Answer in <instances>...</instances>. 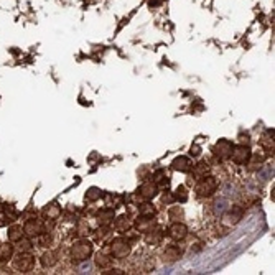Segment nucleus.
<instances>
[{"instance_id":"nucleus-1","label":"nucleus","mask_w":275,"mask_h":275,"mask_svg":"<svg viewBox=\"0 0 275 275\" xmlns=\"http://www.w3.org/2000/svg\"><path fill=\"white\" fill-rule=\"evenodd\" d=\"M92 252H94L92 244L89 242V240H86V239H81V240H78V242L71 248V257L76 262H84V260H88L89 257L92 256Z\"/></svg>"},{"instance_id":"nucleus-2","label":"nucleus","mask_w":275,"mask_h":275,"mask_svg":"<svg viewBox=\"0 0 275 275\" xmlns=\"http://www.w3.org/2000/svg\"><path fill=\"white\" fill-rule=\"evenodd\" d=\"M130 254V242L126 239H114L110 242V256L116 257V259H124Z\"/></svg>"},{"instance_id":"nucleus-3","label":"nucleus","mask_w":275,"mask_h":275,"mask_svg":"<svg viewBox=\"0 0 275 275\" xmlns=\"http://www.w3.org/2000/svg\"><path fill=\"white\" fill-rule=\"evenodd\" d=\"M14 267L20 272H30L35 267V259L30 252H20L14 259Z\"/></svg>"},{"instance_id":"nucleus-4","label":"nucleus","mask_w":275,"mask_h":275,"mask_svg":"<svg viewBox=\"0 0 275 275\" xmlns=\"http://www.w3.org/2000/svg\"><path fill=\"white\" fill-rule=\"evenodd\" d=\"M216 188H218V183L214 178L211 176H204V178H200L198 184H196V193L200 196H211L212 193H216Z\"/></svg>"},{"instance_id":"nucleus-5","label":"nucleus","mask_w":275,"mask_h":275,"mask_svg":"<svg viewBox=\"0 0 275 275\" xmlns=\"http://www.w3.org/2000/svg\"><path fill=\"white\" fill-rule=\"evenodd\" d=\"M252 156L250 154V148L248 147V145H232V150H231V158L234 164L238 165H244L246 162H249V158Z\"/></svg>"},{"instance_id":"nucleus-6","label":"nucleus","mask_w":275,"mask_h":275,"mask_svg":"<svg viewBox=\"0 0 275 275\" xmlns=\"http://www.w3.org/2000/svg\"><path fill=\"white\" fill-rule=\"evenodd\" d=\"M231 150H232V142H229V140H220L214 148H212V154L218 160H226L231 156Z\"/></svg>"},{"instance_id":"nucleus-7","label":"nucleus","mask_w":275,"mask_h":275,"mask_svg":"<svg viewBox=\"0 0 275 275\" xmlns=\"http://www.w3.org/2000/svg\"><path fill=\"white\" fill-rule=\"evenodd\" d=\"M44 232V222L36 220V218H32V220H28L24 226V234L30 236V238H35V236Z\"/></svg>"},{"instance_id":"nucleus-8","label":"nucleus","mask_w":275,"mask_h":275,"mask_svg":"<svg viewBox=\"0 0 275 275\" xmlns=\"http://www.w3.org/2000/svg\"><path fill=\"white\" fill-rule=\"evenodd\" d=\"M155 224H156V221H155L154 214H140L137 218V221L134 222V226H136L140 232H148L150 229L155 228Z\"/></svg>"},{"instance_id":"nucleus-9","label":"nucleus","mask_w":275,"mask_h":275,"mask_svg":"<svg viewBox=\"0 0 275 275\" xmlns=\"http://www.w3.org/2000/svg\"><path fill=\"white\" fill-rule=\"evenodd\" d=\"M156 193H158V186H156V183H154V182H145L137 192V194L140 196V198L147 200V201L152 200V198H155Z\"/></svg>"},{"instance_id":"nucleus-10","label":"nucleus","mask_w":275,"mask_h":275,"mask_svg":"<svg viewBox=\"0 0 275 275\" xmlns=\"http://www.w3.org/2000/svg\"><path fill=\"white\" fill-rule=\"evenodd\" d=\"M168 236H170L172 239H175V240H183L188 236V228L184 226L183 222L175 221L170 226V229H168Z\"/></svg>"},{"instance_id":"nucleus-11","label":"nucleus","mask_w":275,"mask_h":275,"mask_svg":"<svg viewBox=\"0 0 275 275\" xmlns=\"http://www.w3.org/2000/svg\"><path fill=\"white\" fill-rule=\"evenodd\" d=\"M172 168L175 172H188L190 168H192V162H190L188 156H176L175 160H173V164H172Z\"/></svg>"},{"instance_id":"nucleus-12","label":"nucleus","mask_w":275,"mask_h":275,"mask_svg":"<svg viewBox=\"0 0 275 275\" xmlns=\"http://www.w3.org/2000/svg\"><path fill=\"white\" fill-rule=\"evenodd\" d=\"M60 214H61V208H60L58 204H56V203L48 204V206L43 210V216H44V220L54 221V220H58Z\"/></svg>"},{"instance_id":"nucleus-13","label":"nucleus","mask_w":275,"mask_h":275,"mask_svg":"<svg viewBox=\"0 0 275 275\" xmlns=\"http://www.w3.org/2000/svg\"><path fill=\"white\" fill-rule=\"evenodd\" d=\"M180 257H182V249H180L178 246H170V248H166L164 252L165 262H176Z\"/></svg>"},{"instance_id":"nucleus-14","label":"nucleus","mask_w":275,"mask_h":275,"mask_svg":"<svg viewBox=\"0 0 275 275\" xmlns=\"http://www.w3.org/2000/svg\"><path fill=\"white\" fill-rule=\"evenodd\" d=\"M98 221L100 226H108L109 222L114 221V210H110V208H104V210H100L98 212Z\"/></svg>"},{"instance_id":"nucleus-15","label":"nucleus","mask_w":275,"mask_h":275,"mask_svg":"<svg viewBox=\"0 0 275 275\" xmlns=\"http://www.w3.org/2000/svg\"><path fill=\"white\" fill-rule=\"evenodd\" d=\"M244 216V210L240 206H232L228 208V220L231 224H238Z\"/></svg>"},{"instance_id":"nucleus-16","label":"nucleus","mask_w":275,"mask_h":275,"mask_svg":"<svg viewBox=\"0 0 275 275\" xmlns=\"http://www.w3.org/2000/svg\"><path fill=\"white\" fill-rule=\"evenodd\" d=\"M132 226H134V222L130 221V216L128 214H124V216H120L116 220V229L120 232H127Z\"/></svg>"},{"instance_id":"nucleus-17","label":"nucleus","mask_w":275,"mask_h":275,"mask_svg":"<svg viewBox=\"0 0 275 275\" xmlns=\"http://www.w3.org/2000/svg\"><path fill=\"white\" fill-rule=\"evenodd\" d=\"M22 238H24V228L18 226V224H14V226L8 228V239L12 242H18Z\"/></svg>"},{"instance_id":"nucleus-18","label":"nucleus","mask_w":275,"mask_h":275,"mask_svg":"<svg viewBox=\"0 0 275 275\" xmlns=\"http://www.w3.org/2000/svg\"><path fill=\"white\" fill-rule=\"evenodd\" d=\"M14 256V246L12 244H0V260L2 262H7L12 259Z\"/></svg>"},{"instance_id":"nucleus-19","label":"nucleus","mask_w":275,"mask_h":275,"mask_svg":"<svg viewBox=\"0 0 275 275\" xmlns=\"http://www.w3.org/2000/svg\"><path fill=\"white\" fill-rule=\"evenodd\" d=\"M96 266L99 268H109L112 266V259L110 256H108L106 252H99V254L96 256Z\"/></svg>"},{"instance_id":"nucleus-20","label":"nucleus","mask_w":275,"mask_h":275,"mask_svg":"<svg viewBox=\"0 0 275 275\" xmlns=\"http://www.w3.org/2000/svg\"><path fill=\"white\" fill-rule=\"evenodd\" d=\"M208 173H210V165L206 162H200L198 165L193 166V175L194 178H204Z\"/></svg>"},{"instance_id":"nucleus-21","label":"nucleus","mask_w":275,"mask_h":275,"mask_svg":"<svg viewBox=\"0 0 275 275\" xmlns=\"http://www.w3.org/2000/svg\"><path fill=\"white\" fill-rule=\"evenodd\" d=\"M56 262H58V259H56L54 252H44V254L42 256V266L44 268H50V267L56 266Z\"/></svg>"},{"instance_id":"nucleus-22","label":"nucleus","mask_w":275,"mask_h":275,"mask_svg":"<svg viewBox=\"0 0 275 275\" xmlns=\"http://www.w3.org/2000/svg\"><path fill=\"white\" fill-rule=\"evenodd\" d=\"M162 238H164V234H162V231H154V229H150V231L147 232V242L148 244H158Z\"/></svg>"},{"instance_id":"nucleus-23","label":"nucleus","mask_w":275,"mask_h":275,"mask_svg":"<svg viewBox=\"0 0 275 275\" xmlns=\"http://www.w3.org/2000/svg\"><path fill=\"white\" fill-rule=\"evenodd\" d=\"M168 216H170V220H173V221H182L184 212L180 206H175V208H172V210L168 211Z\"/></svg>"},{"instance_id":"nucleus-24","label":"nucleus","mask_w":275,"mask_h":275,"mask_svg":"<svg viewBox=\"0 0 275 275\" xmlns=\"http://www.w3.org/2000/svg\"><path fill=\"white\" fill-rule=\"evenodd\" d=\"M38 238V246H42V248H48L50 244H52V234H48V232H42V234H38L36 236Z\"/></svg>"},{"instance_id":"nucleus-25","label":"nucleus","mask_w":275,"mask_h":275,"mask_svg":"<svg viewBox=\"0 0 275 275\" xmlns=\"http://www.w3.org/2000/svg\"><path fill=\"white\" fill-rule=\"evenodd\" d=\"M100 196H102V192H100L99 188L96 186H92V188H89L88 190V193H86V200L88 201H98Z\"/></svg>"},{"instance_id":"nucleus-26","label":"nucleus","mask_w":275,"mask_h":275,"mask_svg":"<svg viewBox=\"0 0 275 275\" xmlns=\"http://www.w3.org/2000/svg\"><path fill=\"white\" fill-rule=\"evenodd\" d=\"M173 200L180 201V203H184V201L188 200V193H186V190H184V186H178L176 188L175 194H173Z\"/></svg>"},{"instance_id":"nucleus-27","label":"nucleus","mask_w":275,"mask_h":275,"mask_svg":"<svg viewBox=\"0 0 275 275\" xmlns=\"http://www.w3.org/2000/svg\"><path fill=\"white\" fill-rule=\"evenodd\" d=\"M257 176H259V178L262 180V182H267V180H270V178L274 176V168L266 166L264 170L259 172V175H257Z\"/></svg>"},{"instance_id":"nucleus-28","label":"nucleus","mask_w":275,"mask_h":275,"mask_svg":"<svg viewBox=\"0 0 275 275\" xmlns=\"http://www.w3.org/2000/svg\"><path fill=\"white\" fill-rule=\"evenodd\" d=\"M228 204H229V203H228V200H224V198L218 200V201H216V208H214L218 214H222V212H226V211H228V208H229Z\"/></svg>"},{"instance_id":"nucleus-29","label":"nucleus","mask_w":275,"mask_h":275,"mask_svg":"<svg viewBox=\"0 0 275 275\" xmlns=\"http://www.w3.org/2000/svg\"><path fill=\"white\" fill-rule=\"evenodd\" d=\"M18 242H20V252H32L33 244H32L30 239H24V238H22Z\"/></svg>"},{"instance_id":"nucleus-30","label":"nucleus","mask_w":275,"mask_h":275,"mask_svg":"<svg viewBox=\"0 0 275 275\" xmlns=\"http://www.w3.org/2000/svg\"><path fill=\"white\" fill-rule=\"evenodd\" d=\"M140 214H155V210L152 208V204H144L140 208Z\"/></svg>"},{"instance_id":"nucleus-31","label":"nucleus","mask_w":275,"mask_h":275,"mask_svg":"<svg viewBox=\"0 0 275 275\" xmlns=\"http://www.w3.org/2000/svg\"><path fill=\"white\" fill-rule=\"evenodd\" d=\"M91 268H92L91 264H86V260H84L82 266H80V274H88V272H91Z\"/></svg>"},{"instance_id":"nucleus-32","label":"nucleus","mask_w":275,"mask_h":275,"mask_svg":"<svg viewBox=\"0 0 275 275\" xmlns=\"http://www.w3.org/2000/svg\"><path fill=\"white\" fill-rule=\"evenodd\" d=\"M122 274H124V272L119 270V268H110V270L104 272V275H122Z\"/></svg>"},{"instance_id":"nucleus-33","label":"nucleus","mask_w":275,"mask_h":275,"mask_svg":"<svg viewBox=\"0 0 275 275\" xmlns=\"http://www.w3.org/2000/svg\"><path fill=\"white\" fill-rule=\"evenodd\" d=\"M2 224H4V222H2V221H0V226H2Z\"/></svg>"}]
</instances>
